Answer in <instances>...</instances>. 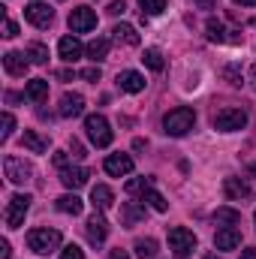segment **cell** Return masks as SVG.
<instances>
[{"mask_svg":"<svg viewBox=\"0 0 256 259\" xmlns=\"http://www.w3.org/2000/svg\"><path fill=\"white\" fill-rule=\"evenodd\" d=\"M193 124H196V112L190 106H178V109H172L163 118V133L172 136V139H181V136H187L193 130Z\"/></svg>","mask_w":256,"mask_h":259,"instance_id":"6da1fadb","label":"cell"},{"mask_svg":"<svg viewBox=\"0 0 256 259\" xmlns=\"http://www.w3.org/2000/svg\"><path fill=\"white\" fill-rule=\"evenodd\" d=\"M64 241V235L58 229H49V226H39V229H30L27 232V247L39 256H49L52 250H58Z\"/></svg>","mask_w":256,"mask_h":259,"instance_id":"7a4b0ae2","label":"cell"},{"mask_svg":"<svg viewBox=\"0 0 256 259\" xmlns=\"http://www.w3.org/2000/svg\"><path fill=\"white\" fill-rule=\"evenodd\" d=\"M84 133H88V139H91L97 148H109L112 139H115V133H112L109 121H106L103 115H88V118H84Z\"/></svg>","mask_w":256,"mask_h":259,"instance_id":"3957f363","label":"cell"},{"mask_svg":"<svg viewBox=\"0 0 256 259\" xmlns=\"http://www.w3.org/2000/svg\"><path fill=\"white\" fill-rule=\"evenodd\" d=\"M3 172H6V178H9L12 184H18V187H24V184L33 178V166H30L24 157H15V154H9V157L3 160Z\"/></svg>","mask_w":256,"mask_h":259,"instance_id":"277c9868","label":"cell"},{"mask_svg":"<svg viewBox=\"0 0 256 259\" xmlns=\"http://www.w3.org/2000/svg\"><path fill=\"white\" fill-rule=\"evenodd\" d=\"M27 211H30V196H27V193H15L12 199H9L6 211H3V220H6V226H9V229H18V226L24 223Z\"/></svg>","mask_w":256,"mask_h":259,"instance_id":"5b68a950","label":"cell"},{"mask_svg":"<svg viewBox=\"0 0 256 259\" xmlns=\"http://www.w3.org/2000/svg\"><path fill=\"white\" fill-rule=\"evenodd\" d=\"M247 127V112L244 109H220L214 115V130L220 133H235V130Z\"/></svg>","mask_w":256,"mask_h":259,"instance_id":"8992f818","label":"cell"},{"mask_svg":"<svg viewBox=\"0 0 256 259\" xmlns=\"http://www.w3.org/2000/svg\"><path fill=\"white\" fill-rule=\"evenodd\" d=\"M169 247L178 256H187V253L196 250V235H193L190 229H184V226H172L169 229Z\"/></svg>","mask_w":256,"mask_h":259,"instance_id":"52a82bcc","label":"cell"},{"mask_svg":"<svg viewBox=\"0 0 256 259\" xmlns=\"http://www.w3.org/2000/svg\"><path fill=\"white\" fill-rule=\"evenodd\" d=\"M94 27H97V12L91 6H75L69 12V30L72 33H88Z\"/></svg>","mask_w":256,"mask_h":259,"instance_id":"ba28073f","label":"cell"},{"mask_svg":"<svg viewBox=\"0 0 256 259\" xmlns=\"http://www.w3.org/2000/svg\"><path fill=\"white\" fill-rule=\"evenodd\" d=\"M24 18L33 27H49L55 21V9L49 3H30V6H24Z\"/></svg>","mask_w":256,"mask_h":259,"instance_id":"9c48e42d","label":"cell"},{"mask_svg":"<svg viewBox=\"0 0 256 259\" xmlns=\"http://www.w3.org/2000/svg\"><path fill=\"white\" fill-rule=\"evenodd\" d=\"M84 235H88V241H91L94 247H100V244L106 241V235H109V223H106V217H103L100 211L84 223Z\"/></svg>","mask_w":256,"mask_h":259,"instance_id":"30bf717a","label":"cell"},{"mask_svg":"<svg viewBox=\"0 0 256 259\" xmlns=\"http://www.w3.org/2000/svg\"><path fill=\"white\" fill-rule=\"evenodd\" d=\"M103 169H106L112 178H124V175L133 172V157H130V154H109L106 163H103Z\"/></svg>","mask_w":256,"mask_h":259,"instance_id":"8fae6325","label":"cell"},{"mask_svg":"<svg viewBox=\"0 0 256 259\" xmlns=\"http://www.w3.org/2000/svg\"><path fill=\"white\" fill-rule=\"evenodd\" d=\"M81 112H84V97L66 91L64 97H61V103H58V115L61 118H78Z\"/></svg>","mask_w":256,"mask_h":259,"instance_id":"7c38bea8","label":"cell"},{"mask_svg":"<svg viewBox=\"0 0 256 259\" xmlns=\"http://www.w3.org/2000/svg\"><path fill=\"white\" fill-rule=\"evenodd\" d=\"M88 178H91V172L84 169V166H72V169H61V184H64L66 190H81L84 184H88Z\"/></svg>","mask_w":256,"mask_h":259,"instance_id":"4fadbf2b","label":"cell"},{"mask_svg":"<svg viewBox=\"0 0 256 259\" xmlns=\"http://www.w3.org/2000/svg\"><path fill=\"white\" fill-rule=\"evenodd\" d=\"M3 69L9 72V75H24L27 69H30V58H27V52H6L3 55Z\"/></svg>","mask_w":256,"mask_h":259,"instance_id":"5bb4252c","label":"cell"},{"mask_svg":"<svg viewBox=\"0 0 256 259\" xmlns=\"http://www.w3.org/2000/svg\"><path fill=\"white\" fill-rule=\"evenodd\" d=\"M223 193H226L229 202H241V199H250L253 190H250V184L244 178H226L223 181Z\"/></svg>","mask_w":256,"mask_h":259,"instance_id":"9a60e30c","label":"cell"},{"mask_svg":"<svg viewBox=\"0 0 256 259\" xmlns=\"http://www.w3.org/2000/svg\"><path fill=\"white\" fill-rule=\"evenodd\" d=\"M118 88L124 94H139V91H145V75L136 69H124V72H118Z\"/></svg>","mask_w":256,"mask_h":259,"instance_id":"2e32d148","label":"cell"},{"mask_svg":"<svg viewBox=\"0 0 256 259\" xmlns=\"http://www.w3.org/2000/svg\"><path fill=\"white\" fill-rule=\"evenodd\" d=\"M214 244H217V250H235L241 244V232L235 226H223V229H217Z\"/></svg>","mask_w":256,"mask_h":259,"instance_id":"e0dca14e","label":"cell"},{"mask_svg":"<svg viewBox=\"0 0 256 259\" xmlns=\"http://www.w3.org/2000/svg\"><path fill=\"white\" fill-rule=\"evenodd\" d=\"M58 55L64 58L66 64H75V61L84 55V49H81V42H78L75 36H61V42H58Z\"/></svg>","mask_w":256,"mask_h":259,"instance_id":"ac0fdd59","label":"cell"},{"mask_svg":"<svg viewBox=\"0 0 256 259\" xmlns=\"http://www.w3.org/2000/svg\"><path fill=\"white\" fill-rule=\"evenodd\" d=\"M145 214H148V211H145V205H139V202H124V205H121V223H124L127 229L136 226V223H142Z\"/></svg>","mask_w":256,"mask_h":259,"instance_id":"d6986e66","label":"cell"},{"mask_svg":"<svg viewBox=\"0 0 256 259\" xmlns=\"http://www.w3.org/2000/svg\"><path fill=\"white\" fill-rule=\"evenodd\" d=\"M21 145H24L27 151H33V154H46V151H49V139H46V136H39L36 130H24Z\"/></svg>","mask_w":256,"mask_h":259,"instance_id":"ffe728a7","label":"cell"},{"mask_svg":"<svg viewBox=\"0 0 256 259\" xmlns=\"http://www.w3.org/2000/svg\"><path fill=\"white\" fill-rule=\"evenodd\" d=\"M91 202H94V208H97V211H106V208H112V205H115V193H112L106 184H97V187L91 190Z\"/></svg>","mask_w":256,"mask_h":259,"instance_id":"44dd1931","label":"cell"},{"mask_svg":"<svg viewBox=\"0 0 256 259\" xmlns=\"http://www.w3.org/2000/svg\"><path fill=\"white\" fill-rule=\"evenodd\" d=\"M112 36H115V42H124V46H139L142 39H139V33H136V27L133 24H115L112 27Z\"/></svg>","mask_w":256,"mask_h":259,"instance_id":"7402d4cb","label":"cell"},{"mask_svg":"<svg viewBox=\"0 0 256 259\" xmlns=\"http://www.w3.org/2000/svg\"><path fill=\"white\" fill-rule=\"evenodd\" d=\"M55 208H58L61 214H72V217H78L81 208H84V202H81L75 193H66V196H61V199L55 202Z\"/></svg>","mask_w":256,"mask_h":259,"instance_id":"603a6c76","label":"cell"},{"mask_svg":"<svg viewBox=\"0 0 256 259\" xmlns=\"http://www.w3.org/2000/svg\"><path fill=\"white\" fill-rule=\"evenodd\" d=\"M84 52H88V58H91L94 64H100V61H106V58H109V39H106V36H97L94 42H88V49H84Z\"/></svg>","mask_w":256,"mask_h":259,"instance_id":"cb8c5ba5","label":"cell"},{"mask_svg":"<svg viewBox=\"0 0 256 259\" xmlns=\"http://www.w3.org/2000/svg\"><path fill=\"white\" fill-rule=\"evenodd\" d=\"M24 97L33 100V103H42V100L49 97V81H46V78H33V81H27Z\"/></svg>","mask_w":256,"mask_h":259,"instance_id":"d4e9b609","label":"cell"},{"mask_svg":"<svg viewBox=\"0 0 256 259\" xmlns=\"http://www.w3.org/2000/svg\"><path fill=\"white\" fill-rule=\"evenodd\" d=\"M214 223L217 226H238L241 223V211H235V208H217L214 211Z\"/></svg>","mask_w":256,"mask_h":259,"instance_id":"484cf974","label":"cell"},{"mask_svg":"<svg viewBox=\"0 0 256 259\" xmlns=\"http://www.w3.org/2000/svg\"><path fill=\"white\" fill-rule=\"evenodd\" d=\"M205 36H208L211 42H229V36H226V27H223L217 18H208V21H205Z\"/></svg>","mask_w":256,"mask_h":259,"instance_id":"4316f807","label":"cell"},{"mask_svg":"<svg viewBox=\"0 0 256 259\" xmlns=\"http://www.w3.org/2000/svg\"><path fill=\"white\" fill-rule=\"evenodd\" d=\"M133 250H136V256L139 259H151V256H157L160 244H157L154 238H139V241L133 244Z\"/></svg>","mask_w":256,"mask_h":259,"instance_id":"83f0119b","label":"cell"},{"mask_svg":"<svg viewBox=\"0 0 256 259\" xmlns=\"http://www.w3.org/2000/svg\"><path fill=\"white\" fill-rule=\"evenodd\" d=\"M27 58H30V64L46 66L49 64V49H46L42 42H30V46H27Z\"/></svg>","mask_w":256,"mask_h":259,"instance_id":"f1b7e54d","label":"cell"},{"mask_svg":"<svg viewBox=\"0 0 256 259\" xmlns=\"http://www.w3.org/2000/svg\"><path fill=\"white\" fill-rule=\"evenodd\" d=\"M142 61H145V66H148V69H154V72H160V69L166 66V61H163V52H160V49H145Z\"/></svg>","mask_w":256,"mask_h":259,"instance_id":"f546056e","label":"cell"},{"mask_svg":"<svg viewBox=\"0 0 256 259\" xmlns=\"http://www.w3.org/2000/svg\"><path fill=\"white\" fill-rule=\"evenodd\" d=\"M142 202H148V205H151V208H154V211H160V214H163V211H169V202H166V199H163V196L157 193V190H154V187H151V190H148V193L142 196Z\"/></svg>","mask_w":256,"mask_h":259,"instance_id":"4dcf8cb0","label":"cell"},{"mask_svg":"<svg viewBox=\"0 0 256 259\" xmlns=\"http://www.w3.org/2000/svg\"><path fill=\"white\" fill-rule=\"evenodd\" d=\"M151 187H154V178H133V181H127L124 190H127V193H142L145 196Z\"/></svg>","mask_w":256,"mask_h":259,"instance_id":"1f68e13d","label":"cell"},{"mask_svg":"<svg viewBox=\"0 0 256 259\" xmlns=\"http://www.w3.org/2000/svg\"><path fill=\"white\" fill-rule=\"evenodd\" d=\"M139 6H142V15H145V18L166 12V0H139Z\"/></svg>","mask_w":256,"mask_h":259,"instance_id":"d6a6232c","label":"cell"},{"mask_svg":"<svg viewBox=\"0 0 256 259\" xmlns=\"http://www.w3.org/2000/svg\"><path fill=\"white\" fill-rule=\"evenodd\" d=\"M12 130H15V118H12L9 112H3V142L12 136Z\"/></svg>","mask_w":256,"mask_h":259,"instance_id":"836d02e7","label":"cell"},{"mask_svg":"<svg viewBox=\"0 0 256 259\" xmlns=\"http://www.w3.org/2000/svg\"><path fill=\"white\" fill-rule=\"evenodd\" d=\"M61 259H84V253H81V247L69 244V247H64V250H61Z\"/></svg>","mask_w":256,"mask_h":259,"instance_id":"e575fe53","label":"cell"},{"mask_svg":"<svg viewBox=\"0 0 256 259\" xmlns=\"http://www.w3.org/2000/svg\"><path fill=\"white\" fill-rule=\"evenodd\" d=\"M223 75H226V78H229V84H235V88H238V84H241V72H238V69H235V66H226V69H223Z\"/></svg>","mask_w":256,"mask_h":259,"instance_id":"d590c367","label":"cell"},{"mask_svg":"<svg viewBox=\"0 0 256 259\" xmlns=\"http://www.w3.org/2000/svg\"><path fill=\"white\" fill-rule=\"evenodd\" d=\"M124 9H127V3H124V0H112L106 12H109V15H124Z\"/></svg>","mask_w":256,"mask_h":259,"instance_id":"8d00e7d4","label":"cell"},{"mask_svg":"<svg viewBox=\"0 0 256 259\" xmlns=\"http://www.w3.org/2000/svg\"><path fill=\"white\" fill-rule=\"evenodd\" d=\"M3 36H6V39H12V36H18V24L6 18V24H3Z\"/></svg>","mask_w":256,"mask_h":259,"instance_id":"74e56055","label":"cell"},{"mask_svg":"<svg viewBox=\"0 0 256 259\" xmlns=\"http://www.w3.org/2000/svg\"><path fill=\"white\" fill-rule=\"evenodd\" d=\"M81 78H88V81H94V84H97V81H100V66L84 69V72H81Z\"/></svg>","mask_w":256,"mask_h":259,"instance_id":"f35d334b","label":"cell"},{"mask_svg":"<svg viewBox=\"0 0 256 259\" xmlns=\"http://www.w3.org/2000/svg\"><path fill=\"white\" fill-rule=\"evenodd\" d=\"M109 259H130V253L121 250V247H115V250H109Z\"/></svg>","mask_w":256,"mask_h":259,"instance_id":"ab89813d","label":"cell"},{"mask_svg":"<svg viewBox=\"0 0 256 259\" xmlns=\"http://www.w3.org/2000/svg\"><path fill=\"white\" fill-rule=\"evenodd\" d=\"M9 256H12V250H9V241L3 238V241H0V259H9Z\"/></svg>","mask_w":256,"mask_h":259,"instance_id":"60d3db41","label":"cell"},{"mask_svg":"<svg viewBox=\"0 0 256 259\" xmlns=\"http://www.w3.org/2000/svg\"><path fill=\"white\" fill-rule=\"evenodd\" d=\"M69 148H72V157H84V148H81V145H78L75 139L69 142Z\"/></svg>","mask_w":256,"mask_h":259,"instance_id":"b9f144b4","label":"cell"},{"mask_svg":"<svg viewBox=\"0 0 256 259\" xmlns=\"http://www.w3.org/2000/svg\"><path fill=\"white\" fill-rule=\"evenodd\" d=\"M55 166L66 169V151H58V154H55Z\"/></svg>","mask_w":256,"mask_h":259,"instance_id":"7bdbcfd3","label":"cell"},{"mask_svg":"<svg viewBox=\"0 0 256 259\" xmlns=\"http://www.w3.org/2000/svg\"><path fill=\"white\" fill-rule=\"evenodd\" d=\"M241 259H256V247H244L241 250Z\"/></svg>","mask_w":256,"mask_h":259,"instance_id":"ee69618b","label":"cell"},{"mask_svg":"<svg viewBox=\"0 0 256 259\" xmlns=\"http://www.w3.org/2000/svg\"><path fill=\"white\" fill-rule=\"evenodd\" d=\"M72 75H75V72H72V69H61V72H58V78H64V81H69V78H72Z\"/></svg>","mask_w":256,"mask_h":259,"instance_id":"f6af8a7d","label":"cell"},{"mask_svg":"<svg viewBox=\"0 0 256 259\" xmlns=\"http://www.w3.org/2000/svg\"><path fill=\"white\" fill-rule=\"evenodd\" d=\"M196 3H199L202 9H211V6H214V0H196Z\"/></svg>","mask_w":256,"mask_h":259,"instance_id":"bcb514c9","label":"cell"},{"mask_svg":"<svg viewBox=\"0 0 256 259\" xmlns=\"http://www.w3.org/2000/svg\"><path fill=\"white\" fill-rule=\"evenodd\" d=\"M250 84H253V91H256V64L250 66Z\"/></svg>","mask_w":256,"mask_h":259,"instance_id":"7dc6e473","label":"cell"},{"mask_svg":"<svg viewBox=\"0 0 256 259\" xmlns=\"http://www.w3.org/2000/svg\"><path fill=\"white\" fill-rule=\"evenodd\" d=\"M235 3H241V6H256V0H235Z\"/></svg>","mask_w":256,"mask_h":259,"instance_id":"c3c4849f","label":"cell"},{"mask_svg":"<svg viewBox=\"0 0 256 259\" xmlns=\"http://www.w3.org/2000/svg\"><path fill=\"white\" fill-rule=\"evenodd\" d=\"M205 259H220V256H214V253H208V256H205Z\"/></svg>","mask_w":256,"mask_h":259,"instance_id":"681fc988","label":"cell"}]
</instances>
